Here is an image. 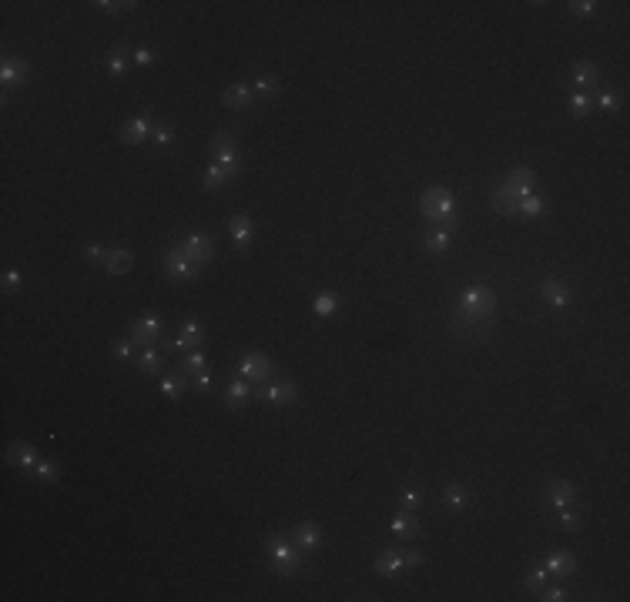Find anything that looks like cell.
<instances>
[{
    "mask_svg": "<svg viewBox=\"0 0 630 602\" xmlns=\"http://www.w3.org/2000/svg\"><path fill=\"white\" fill-rule=\"evenodd\" d=\"M419 214L443 231H456V195L443 184H432L419 195Z\"/></svg>",
    "mask_w": 630,
    "mask_h": 602,
    "instance_id": "cell-1",
    "label": "cell"
},
{
    "mask_svg": "<svg viewBox=\"0 0 630 602\" xmlns=\"http://www.w3.org/2000/svg\"><path fill=\"white\" fill-rule=\"evenodd\" d=\"M456 308L486 331L493 325V318H496V295H493L486 285H470L460 298H456Z\"/></svg>",
    "mask_w": 630,
    "mask_h": 602,
    "instance_id": "cell-2",
    "label": "cell"
},
{
    "mask_svg": "<svg viewBox=\"0 0 630 602\" xmlns=\"http://www.w3.org/2000/svg\"><path fill=\"white\" fill-rule=\"evenodd\" d=\"M265 549H268V559H272V569L278 572V575H295V572L302 569V549L295 545V542H289L285 536H268L265 539Z\"/></svg>",
    "mask_w": 630,
    "mask_h": 602,
    "instance_id": "cell-3",
    "label": "cell"
},
{
    "mask_svg": "<svg viewBox=\"0 0 630 602\" xmlns=\"http://www.w3.org/2000/svg\"><path fill=\"white\" fill-rule=\"evenodd\" d=\"M212 150H215V161L228 171L231 178L242 171V150H238V144H235V137H231L228 131H218V134L212 137Z\"/></svg>",
    "mask_w": 630,
    "mask_h": 602,
    "instance_id": "cell-4",
    "label": "cell"
},
{
    "mask_svg": "<svg viewBox=\"0 0 630 602\" xmlns=\"http://www.w3.org/2000/svg\"><path fill=\"white\" fill-rule=\"evenodd\" d=\"M272 375H275V365L261 351H245L238 361V378L245 382H272Z\"/></svg>",
    "mask_w": 630,
    "mask_h": 602,
    "instance_id": "cell-5",
    "label": "cell"
},
{
    "mask_svg": "<svg viewBox=\"0 0 630 602\" xmlns=\"http://www.w3.org/2000/svg\"><path fill=\"white\" fill-rule=\"evenodd\" d=\"M178 251H182L195 268H201V265H208L212 255H215V238H208V234H188V238H182Z\"/></svg>",
    "mask_w": 630,
    "mask_h": 602,
    "instance_id": "cell-6",
    "label": "cell"
},
{
    "mask_svg": "<svg viewBox=\"0 0 630 602\" xmlns=\"http://www.w3.org/2000/svg\"><path fill=\"white\" fill-rule=\"evenodd\" d=\"M500 188H503L509 197L523 201L526 195H533V188H537V174H533V167H513Z\"/></svg>",
    "mask_w": 630,
    "mask_h": 602,
    "instance_id": "cell-7",
    "label": "cell"
},
{
    "mask_svg": "<svg viewBox=\"0 0 630 602\" xmlns=\"http://www.w3.org/2000/svg\"><path fill=\"white\" fill-rule=\"evenodd\" d=\"M198 271L201 268H195L191 261H188L178 248H171L168 255H165V274H168L171 281H195L198 278Z\"/></svg>",
    "mask_w": 630,
    "mask_h": 602,
    "instance_id": "cell-8",
    "label": "cell"
},
{
    "mask_svg": "<svg viewBox=\"0 0 630 602\" xmlns=\"http://www.w3.org/2000/svg\"><path fill=\"white\" fill-rule=\"evenodd\" d=\"M118 134H121L124 144H144V141H151V134H154V120L148 118V114H138V118L124 120Z\"/></svg>",
    "mask_w": 630,
    "mask_h": 602,
    "instance_id": "cell-9",
    "label": "cell"
},
{
    "mask_svg": "<svg viewBox=\"0 0 630 602\" xmlns=\"http://www.w3.org/2000/svg\"><path fill=\"white\" fill-rule=\"evenodd\" d=\"M161 338V318L158 315H141L135 325H131V342L141 348H151L154 342Z\"/></svg>",
    "mask_w": 630,
    "mask_h": 602,
    "instance_id": "cell-10",
    "label": "cell"
},
{
    "mask_svg": "<svg viewBox=\"0 0 630 602\" xmlns=\"http://www.w3.org/2000/svg\"><path fill=\"white\" fill-rule=\"evenodd\" d=\"M543 498H547L550 509H563V505H573V502H577V489H573V482H567V479H550L547 489H543Z\"/></svg>",
    "mask_w": 630,
    "mask_h": 602,
    "instance_id": "cell-11",
    "label": "cell"
},
{
    "mask_svg": "<svg viewBox=\"0 0 630 602\" xmlns=\"http://www.w3.org/2000/svg\"><path fill=\"white\" fill-rule=\"evenodd\" d=\"M201 342H205V325H201L198 318H185L178 338H174V348H178V351H191V348H201Z\"/></svg>",
    "mask_w": 630,
    "mask_h": 602,
    "instance_id": "cell-12",
    "label": "cell"
},
{
    "mask_svg": "<svg viewBox=\"0 0 630 602\" xmlns=\"http://www.w3.org/2000/svg\"><path fill=\"white\" fill-rule=\"evenodd\" d=\"M27 80V60L24 57H4L0 64V84L11 90V88H20Z\"/></svg>",
    "mask_w": 630,
    "mask_h": 602,
    "instance_id": "cell-13",
    "label": "cell"
},
{
    "mask_svg": "<svg viewBox=\"0 0 630 602\" xmlns=\"http://www.w3.org/2000/svg\"><path fill=\"white\" fill-rule=\"evenodd\" d=\"M259 395H265L268 405H292L299 398V388H295V382H268L265 391H259Z\"/></svg>",
    "mask_w": 630,
    "mask_h": 602,
    "instance_id": "cell-14",
    "label": "cell"
},
{
    "mask_svg": "<svg viewBox=\"0 0 630 602\" xmlns=\"http://www.w3.org/2000/svg\"><path fill=\"white\" fill-rule=\"evenodd\" d=\"M292 542L302 552H315V549L322 545V528L315 526V522H299L292 532Z\"/></svg>",
    "mask_w": 630,
    "mask_h": 602,
    "instance_id": "cell-15",
    "label": "cell"
},
{
    "mask_svg": "<svg viewBox=\"0 0 630 602\" xmlns=\"http://www.w3.org/2000/svg\"><path fill=\"white\" fill-rule=\"evenodd\" d=\"M372 569L379 572L383 579H399L402 569H406V562H402V552H396V549H385V552H379Z\"/></svg>",
    "mask_w": 630,
    "mask_h": 602,
    "instance_id": "cell-16",
    "label": "cell"
},
{
    "mask_svg": "<svg viewBox=\"0 0 630 602\" xmlns=\"http://www.w3.org/2000/svg\"><path fill=\"white\" fill-rule=\"evenodd\" d=\"M7 462L17 468H34L41 462V455H37L31 442H14V445H7Z\"/></svg>",
    "mask_w": 630,
    "mask_h": 602,
    "instance_id": "cell-17",
    "label": "cell"
},
{
    "mask_svg": "<svg viewBox=\"0 0 630 602\" xmlns=\"http://www.w3.org/2000/svg\"><path fill=\"white\" fill-rule=\"evenodd\" d=\"M252 84H242V80H235V84H228L225 88V94H221V101H225V107H231V111H245L248 104H252Z\"/></svg>",
    "mask_w": 630,
    "mask_h": 602,
    "instance_id": "cell-18",
    "label": "cell"
},
{
    "mask_svg": "<svg viewBox=\"0 0 630 602\" xmlns=\"http://www.w3.org/2000/svg\"><path fill=\"white\" fill-rule=\"evenodd\" d=\"M540 291H543V301H547L550 308H556V312L570 304V291H567V285H563V281H556V278H547Z\"/></svg>",
    "mask_w": 630,
    "mask_h": 602,
    "instance_id": "cell-19",
    "label": "cell"
},
{
    "mask_svg": "<svg viewBox=\"0 0 630 602\" xmlns=\"http://www.w3.org/2000/svg\"><path fill=\"white\" fill-rule=\"evenodd\" d=\"M248 398H252V382H245V378H231L228 388H225V405H228V408H245Z\"/></svg>",
    "mask_w": 630,
    "mask_h": 602,
    "instance_id": "cell-20",
    "label": "cell"
},
{
    "mask_svg": "<svg viewBox=\"0 0 630 602\" xmlns=\"http://www.w3.org/2000/svg\"><path fill=\"white\" fill-rule=\"evenodd\" d=\"M547 566V572L550 575H556V579H567V575H573V569H577V556L573 552H554V556L543 562Z\"/></svg>",
    "mask_w": 630,
    "mask_h": 602,
    "instance_id": "cell-21",
    "label": "cell"
},
{
    "mask_svg": "<svg viewBox=\"0 0 630 602\" xmlns=\"http://www.w3.org/2000/svg\"><path fill=\"white\" fill-rule=\"evenodd\" d=\"M131 265H135V255H131L128 248H111L108 261H104V271H108V274H128Z\"/></svg>",
    "mask_w": 630,
    "mask_h": 602,
    "instance_id": "cell-22",
    "label": "cell"
},
{
    "mask_svg": "<svg viewBox=\"0 0 630 602\" xmlns=\"http://www.w3.org/2000/svg\"><path fill=\"white\" fill-rule=\"evenodd\" d=\"M228 227H231V241H235V248H242V251H245L248 244H252V218H248V214H235Z\"/></svg>",
    "mask_w": 630,
    "mask_h": 602,
    "instance_id": "cell-23",
    "label": "cell"
},
{
    "mask_svg": "<svg viewBox=\"0 0 630 602\" xmlns=\"http://www.w3.org/2000/svg\"><path fill=\"white\" fill-rule=\"evenodd\" d=\"M449 328L456 331V335H463V338H477V335H483V328H479L477 321H470V318L463 315L456 304L449 308Z\"/></svg>",
    "mask_w": 630,
    "mask_h": 602,
    "instance_id": "cell-24",
    "label": "cell"
},
{
    "mask_svg": "<svg viewBox=\"0 0 630 602\" xmlns=\"http://www.w3.org/2000/svg\"><path fill=\"white\" fill-rule=\"evenodd\" d=\"M573 84L580 90L587 88H597L600 84V71H597V64H590V60H580L577 67H573Z\"/></svg>",
    "mask_w": 630,
    "mask_h": 602,
    "instance_id": "cell-25",
    "label": "cell"
},
{
    "mask_svg": "<svg viewBox=\"0 0 630 602\" xmlns=\"http://www.w3.org/2000/svg\"><path fill=\"white\" fill-rule=\"evenodd\" d=\"M490 204H493L496 214H507V218H516V214H520V201H516V197H509L503 188H493Z\"/></svg>",
    "mask_w": 630,
    "mask_h": 602,
    "instance_id": "cell-26",
    "label": "cell"
},
{
    "mask_svg": "<svg viewBox=\"0 0 630 602\" xmlns=\"http://www.w3.org/2000/svg\"><path fill=\"white\" fill-rule=\"evenodd\" d=\"M449 244H453V231H443V227H436V231H430V234L423 238V248H426L430 255H446Z\"/></svg>",
    "mask_w": 630,
    "mask_h": 602,
    "instance_id": "cell-27",
    "label": "cell"
},
{
    "mask_svg": "<svg viewBox=\"0 0 630 602\" xmlns=\"http://www.w3.org/2000/svg\"><path fill=\"white\" fill-rule=\"evenodd\" d=\"M547 579H550L547 566H543V562H533V566L526 569V575H523V589H530V592H543Z\"/></svg>",
    "mask_w": 630,
    "mask_h": 602,
    "instance_id": "cell-28",
    "label": "cell"
},
{
    "mask_svg": "<svg viewBox=\"0 0 630 602\" xmlns=\"http://www.w3.org/2000/svg\"><path fill=\"white\" fill-rule=\"evenodd\" d=\"M392 532H396L399 539H413L416 532H419V526H416V519H413V512H406V509L396 512V515H392Z\"/></svg>",
    "mask_w": 630,
    "mask_h": 602,
    "instance_id": "cell-29",
    "label": "cell"
},
{
    "mask_svg": "<svg viewBox=\"0 0 630 602\" xmlns=\"http://www.w3.org/2000/svg\"><path fill=\"white\" fill-rule=\"evenodd\" d=\"M138 368L144 372V375H161V368H165V358H161V351H154L151 348H144L138 355Z\"/></svg>",
    "mask_w": 630,
    "mask_h": 602,
    "instance_id": "cell-30",
    "label": "cell"
},
{
    "mask_svg": "<svg viewBox=\"0 0 630 602\" xmlns=\"http://www.w3.org/2000/svg\"><path fill=\"white\" fill-rule=\"evenodd\" d=\"M338 295L336 291H322V295H315V301H312V312L319 318H329V315H336L338 312Z\"/></svg>",
    "mask_w": 630,
    "mask_h": 602,
    "instance_id": "cell-31",
    "label": "cell"
},
{
    "mask_svg": "<svg viewBox=\"0 0 630 602\" xmlns=\"http://www.w3.org/2000/svg\"><path fill=\"white\" fill-rule=\"evenodd\" d=\"M443 502H446V505H449L453 512L466 509V489H463L460 482H449V485H443Z\"/></svg>",
    "mask_w": 630,
    "mask_h": 602,
    "instance_id": "cell-32",
    "label": "cell"
},
{
    "mask_svg": "<svg viewBox=\"0 0 630 602\" xmlns=\"http://www.w3.org/2000/svg\"><path fill=\"white\" fill-rule=\"evenodd\" d=\"M228 178H231L228 171L218 164V161H212V164L205 167V178H201V181H205V188H208V191H218V188H225V181H228Z\"/></svg>",
    "mask_w": 630,
    "mask_h": 602,
    "instance_id": "cell-33",
    "label": "cell"
},
{
    "mask_svg": "<svg viewBox=\"0 0 630 602\" xmlns=\"http://www.w3.org/2000/svg\"><path fill=\"white\" fill-rule=\"evenodd\" d=\"M104 64H108V71L114 77H121L124 71H128V64H131V60H128V50H124V47H114L108 57H104Z\"/></svg>",
    "mask_w": 630,
    "mask_h": 602,
    "instance_id": "cell-34",
    "label": "cell"
},
{
    "mask_svg": "<svg viewBox=\"0 0 630 602\" xmlns=\"http://www.w3.org/2000/svg\"><path fill=\"white\" fill-rule=\"evenodd\" d=\"M182 372H188V375H198V372H205V351H201V348H191V351H185V358H182Z\"/></svg>",
    "mask_w": 630,
    "mask_h": 602,
    "instance_id": "cell-35",
    "label": "cell"
},
{
    "mask_svg": "<svg viewBox=\"0 0 630 602\" xmlns=\"http://www.w3.org/2000/svg\"><path fill=\"white\" fill-rule=\"evenodd\" d=\"M31 472L41 482H57V479H61V468H57V462H54V458H41V462H37Z\"/></svg>",
    "mask_w": 630,
    "mask_h": 602,
    "instance_id": "cell-36",
    "label": "cell"
},
{
    "mask_svg": "<svg viewBox=\"0 0 630 602\" xmlns=\"http://www.w3.org/2000/svg\"><path fill=\"white\" fill-rule=\"evenodd\" d=\"M556 519H560V526L567 528V532H580V512L573 509V505H563V509H556Z\"/></svg>",
    "mask_w": 630,
    "mask_h": 602,
    "instance_id": "cell-37",
    "label": "cell"
},
{
    "mask_svg": "<svg viewBox=\"0 0 630 602\" xmlns=\"http://www.w3.org/2000/svg\"><path fill=\"white\" fill-rule=\"evenodd\" d=\"M111 355H114V361H138V348H135V342H114V348H111Z\"/></svg>",
    "mask_w": 630,
    "mask_h": 602,
    "instance_id": "cell-38",
    "label": "cell"
},
{
    "mask_svg": "<svg viewBox=\"0 0 630 602\" xmlns=\"http://www.w3.org/2000/svg\"><path fill=\"white\" fill-rule=\"evenodd\" d=\"M520 214H526V218H540L543 214V197L533 191V195H526L520 201Z\"/></svg>",
    "mask_w": 630,
    "mask_h": 602,
    "instance_id": "cell-39",
    "label": "cell"
},
{
    "mask_svg": "<svg viewBox=\"0 0 630 602\" xmlns=\"http://www.w3.org/2000/svg\"><path fill=\"white\" fill-rule=\"evenodd\" d=\"M94 7H97L101 14H121V10H131L135 4H131V0H97Z\"/></svg>",
    "mask_w": 630,
    "mask_h": 602,
    "instance_id": "cell-40",
    "label": "cell"
},
{
    "mask_svg": "<svg viewBox=\"0 0 630 602\" xmlns=\"http://www.w3.org/2000/svg\"><path fill=\"white\" fill-rule=\"evenodd\" d=\"M161 391L168 395V398H182V391H185V382L178 375H165L161 378Z\"/></svg>",
    "mask_w": 630,
    "mask_h": 602,
    "instance_id": "cell-41",
    "label": "cell"
},
{
    "mask_svg": "<svg viewBox=\"0 0 630 602\" xmlns=\"http://www.w3.org/2000/svg\"><path fill=\"white\" fill-rule=\"evenodd\" d=\"M570 111H573V118H584L587 111H590V97H587V90H573V97H570Z\"/></svg>",
    "mask_w": 630,
    "mask_h": 602,
    "instance_id": "cell-42",
    "label": "cell"
},
{
    "mask_svg": "<svg viewBox=\"0 0 630 602\" xmlns=\"http://www.w3.org/2000/svg\"><path fill=\"white\" fill-rule=\"evenodd\" d=\"M399 502H402V509H406V512H416L419 505H423V496L416 492L413 485H406V489L399 492Z\"/></svg>",
    "mask_w": 630,
    "mask_h": 602,
    "instance_id": "cell-43",
    "label": "cell"
},
{
    "mask_svg": "<svg viewBox=\"0 0 630 602\" xmlns=\"http://www.w3.org/2000/svg\"><path fill=\"white\" fill-rule=\"evenodd\" d=\"M252 90H255V94H261V97H272V94H278V80L265 74V77H259V80L252 84Z\"/></svg>",
    "mask_w": 630,
    "mask_h": 602,
    "instance_id": "cell-44",
    "label": "cell"
},
{
    "mask_svg": "<svg viewBox=\"0 0 630 602\" xmlns=\"http://www.w3.org/2000/svg\"><path fill=\"white\" fill-rule=\"evenodd\" d=\"M154 144H158V148H168L171 141H174V127H171V124H154Z\"/></svg>",
    "mask_w": 630,
    "mask_h": 602,
    "instance_id": "cell-45",
    "label": "cell"
},
{
    "mask_svg": "<svg viewBox=\"0 0 630 602\" xmlns=\"http://www.w3.org/2000/svg\"><path fill=\"white\" fill-rule=\"evenodd\" d=\"M108 251H111V248H101V244H94V241L84 244V258H88V261H97V265H104V261H108Z\"/></svg>",
    "mask_w": 630,
    "mask_h": 602,
    "instance_id": "cell-46",
    "label": "cell"
},
{
    "mask_svg": "<svg viewBox=\"0 0 630 602\" xmlns=\"http://www.w3.org/2000/svg\"><path fill=\"white\" fill-rule=\"evenodd\" d=\"M597 107H600V111H607V114H614L617 107H620V97H617L614 90H600V97H597Z\"/></svg>",
    "mask_w": 630,
    "mask_h": 602,
    "instance_id": "cell-47",
    "label": "cell"
},
{
    "mask_svg": "<svg viewBox=\"0 0 630 602\" xmlns=\"http://www.w3.org/2000/svg\"><path fill=\"white\" fill-rule=\"evenodd\" d=\"M567 7H570V14H573V17H590L594 10H597V4H594V0H570Z\"/></svg>",
    "mask_w": 630,
    "mask_h": 602,
    "instance_id": "cell-48",
    "label": "cell"
},
{
    "mask_svg": "<svg viewBox=\"0 0 630 602\" xmlns=\"http://www.w3.org/2000/svg\"><path fill=\"white\" fill-rule=\"evenodd\" d=\"M20 285H24V274H20V271H17V268H7V271H4V291H7V295H11V291H17Z\"/></svg>",
    "mask_w": 630,
    "mask_h": 602,
    "instance_id": "cell-49",
    "label": "cell"
},
{
    "mask_svg": "<svg viewBox=\"0 0 630 602\" xmlns=\"http://www.w3.org/2000/svg\"><path fill=\"white\" fill-rule=\"evenodd\" d=\"M154 60H158V54H154L151 47H138V50H135V64H138V67H151Z\"/></svg>",
    "mask_w": 630,
    "mask_h": 602,
    "instance_id": "cell-50",
    "label": "cell"
},
{
    "mask_svg": "<svg viewBox=\"0 0 630 602\" xmlns=\"http://www.w3.org/2000/svg\"><path fill=\"white\" fill-rule=\"evenodd\" d=\"M543 599H547V602H563V599H570V592H567V589H560V586H543Z\"/></svg>",
    "mask_w": 630,
    "mask_h": 602,
    "instance_id": "cell-51",
    "label": "cell"
},
{
    "mask_svg": "<svg viewBox=\"0 0 630 602\" xmlns=\"http://www.w3.org/2000/svg\"><path fill=\"white\" fill-rule=\"evenodd\" d=\"M191 385H195V391H208V388H212V372H198V375H191Z\"/></svg>",
    "mask_w": 630,
    "mask_h": 602,
    "instance_id": "cell-52",
    "label": "cell"
},
{
    "mask_svg": "<svg viewBox=\"0 0 630 602\" xmlns=\"http://www.w3.org/2000/svg\"><path fill=\"white\" fill-rule=\"evenodd\" d=\"M402 562H406V566H419V562H423V552H416V549H406V552H402Z\"/></svg>",
    "mask_w": 630,
    "mask_h": 602,
    "instance_id": "cell-53",
    "label": "cell"
}]
</instances>
